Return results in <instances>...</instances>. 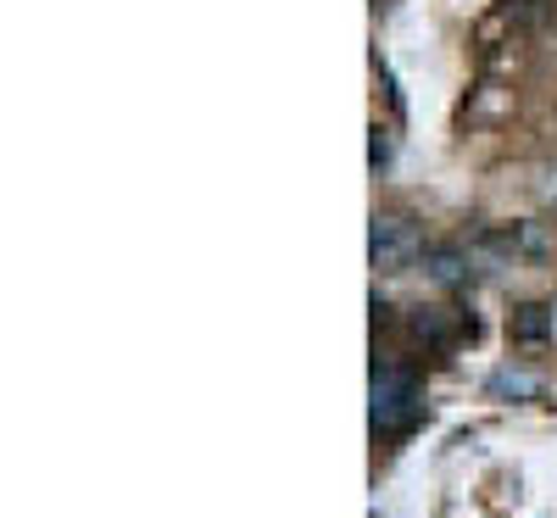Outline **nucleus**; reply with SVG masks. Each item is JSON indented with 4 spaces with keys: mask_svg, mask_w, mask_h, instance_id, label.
I'll return each instance as SVG.
<instances>
[{
    "mask_svg": "<svg viewBox=\"0 0 557 518\" xmlns=\"http://www.w3.org/2000/svg\"><path fill=\"white\" fill-rule=\"evenodd\" d=\"M368 418H374V435H407L424 418V385H418V373L401 362H374Z\"/></svg>",
    "mask_w": 557,
    "mask_h": 518,
    "instance_id": "obj_1",
    "label": "nucleus"
},
{
    "mask_svg": "<svg viewBox=\"0 0 557 518\" xmlns=\"http://www.w3.org/2000/svg\"><path fill=\"white\" fill-rule=\"evenodd\" d=\"M424 251L430 246H424L418 218H407V212H374V223H368V257H374L380 273H407Z\"/></svg>",
    "mask_w": 557,
    "mask_h": 518,
    "instance_id": "obj_2",
    "label": "nucleus"
},
{
    "mask_svg": "<svg viewBox=\"0 0 557 518\" xmlns=\"http://www.w3.org/2000/svg\"><path fill=\"white\" fill-rule=\"evenodd\" d=\"M412 335L424 341V346H435V351H446V346H457V341H474V318L457 312V307H418Z\"/></svg>",
    "mask_w": 557,
    "mask_h": 518,
    "instance_id": "obj_3",
    "label": "nucleus"
},
{
    "mask_svg": "<svg viewBox=\"0 0 557 518\" xmlns=\"http://www.w3.org/2000/svg\"><path fill=\"white\" fill-rule=\"evenodd\" d=\"M424 268H430V279H435V285H446V291L469 285V279L480 273V268H474V251H469V240H441V246H430V251H424Z\"/></svg>",
    "mask_w": 557,
    "mask_h": 518,
    "instance_id": "obj_4",
    "label": "nucleus"
},
{
    "mask_svg": "<svg viewBox=\"0 0 557 518\" xmlns=\"http://www.w3.org/2000/svg\"><path fill=\"white\" fill-rule=\"evenodd\" d=\"M507 335H513V346H541V341H552V307H541V301L519 307L513 323H507Z\"/></svg>",
    "mask_w": 557,
    "mask_h": 518,
    "instance_id": "obj_5",
    "label": "nucleus"
},
{
    "mask_svg": "<svg viewBox=\"0 0 557 518\" xmlns=\"http://www.w3.org/2000/svg\"><path fill=\"white\" fill-rule=\"evenodd\" d=\"M491 396H541V380L524 368H496L491 373Z\"/></svg>",
    "mask_w": 557,
    "mask_h": 518,
    "instance_id": "obj_6",
    "label": "nucleus"
},
{
    "mask_svg": "<svg viewBox=\"0 0 557 518\" xmlns=\"http://www.w3.org/2000/svg\"><path fill=\"white\" fill-rule=\"evenodd\" d=\"M368 157H374V168L391 162V134H385V128H374V151H368Z\"/></svg>",
    "mask_w": 557,
    "mask_h": 518,
    "instance_id": "obj_7",
    "label": "nucleus"
}]
</instances>
